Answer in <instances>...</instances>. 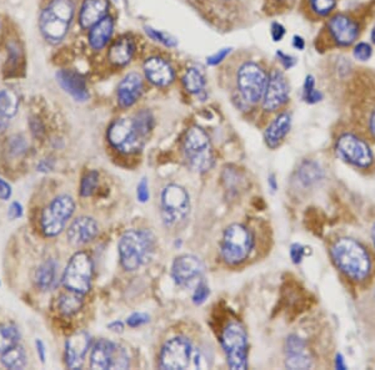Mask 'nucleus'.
Listing matches in <instances>:
<instances>
[{"label": "nucleus", "instance_id": "f257e3e1", "mask_svg": "<svg viewBox=\"0 0 375 370\" xmlns=\"http://www.w3.org/2000/svg\"><path fill=\"white\" fill-rule=\"evenodd\" d=\"M330 256L337 268L351 281L362 282L369 277L372 272L369 252L355 239L335 241L330 248Z\"/></svg>", "mask_w": 375, "mask_h": 370}, {"label": "nucleus", "instance_id": "f03ea898", "mask_svg": "<svg viewBox=\"0 0 375 370\" xmlns=\"http://www.w3.org/2000/svg\"><path fill=\"white\" fill-rule=\"evenodd\" d=\"M75 6L73 0H50L39 15V30L50 44L61 42L73 22Z\"/></svg>", "mask_w": 375, "mask_h": 370}, {"label": "nucleus", "instance_id": "7ed1b4c3", "mask_svg": "<svg viewBox=\"0 0 375 370\" xmlns=\"http://www.w3.org/2000/svg\"><path fill=\"white\" fill-rule=\"evenodd\" d=\"M118 250L123 268L133 272L151 259L154 252V237L149 231L129 230L119 239Z\"/></svg>", "mask_w": 375, "mask_h": 370}, {"label": "nucleus", "instance_id": "20e7f679", "mask_svg": "<svg viewBox=\"0 0 375 370\" xmlns=\"http://www.w3.org/2000/svg\"><path fill=\"white\" fill-rule=\"evenodd\" d=\"M183 152L189 168L195 172H206L214 165V152L211 138L198 126L188 130L183 143Z\"/></svg>", "mask_w": 375, "mask_h": 370}, {"label": "nucleus", "instance_id": "39448f33", "mask_svg": "<svg viewBox=\"0 0 375 370\" xmlns=\"http://www.w3.org/2000/svg\"><path fill=\"white\" fill-rule=\"evenodd\" d=\"M253 246L254 239L248 228L240 223H234L224 231L220 243V253L227 264L238 266L248 258Z\"/></svg>", "mask_w": 375, "mask_h": 370}, {"label": "nucleus", "instance_id": "423d86ee", "mask_svg": "<svg viewBox=\"0 0 375 370\" xmlns=\"http://www.w3.org/2000/svg\"><path fill=\"white\" fill-rule=\"evenodd\" d=\"M222 346L230 369L248 368V335L240 323H230L222 335Z\"/></svg>", "mask_w": 375, "mask_h": 370}, {"label": "nucleus", "instance_id": "0eeeda50", "mask_svg": "<svg viewBox=\"0 0 375 370\" xmlns=\"http://www.w3.org/2000/svg\"><path fill=\"white\" fill-rule=\"evenodd\" d=\"M362 33L360 20L349 13H338L328 20L327 39L334 48H349Z\"/></svg>", "mask_w": 375, "mask_h": 370}, {"label": "nucleus", "instance_id": "6e6552de", "mask_svg": "<svg viewBox=\"0 0 375 370\" xmlns=\"http://www.w3.org/2000/svg\"><path fill=\"white\" fill-rule=\"evenodd\" d=\"M93 271L91 257L86 252H78L68 263L63 275V284L68 291L84 296L91 291Z\"/></svg>", "mask_w": 375, "mask_h": 370}, {"label": "nucleus", "instance_id": "1a4fd4ad", "mask_svg": "<svg viewBox=\"0 0 375 370\" xmlns=\"http://www.w3.org/2000/svg\"><path fill=\"white\" fill-rule=\"evenodd\" d=\"M162 218L167 226H174L184 221L190 212V200L187 190L182 186H165L160 196Z\"/></svg>", "mask_w": 375, "mask_h": 370}, {"label": "nucleus", "instance_id": "9d476101", "mask_svg": "<svg viewBox=\"0 0 375 370\" xmlns=\"http://www.w3.org/2000/svg\"><path fill=\"white\" fill-rule=\"evenodd\" d=\"M146 136L140 132L134 119L115 120L108 129V141L123 154L138 152L144 143Z\"/></svg>", "mask_w": 375, "mask_h": 370}, {"label": "nucleus", "instance_id": "9b49d317", "mask_svg": "<svg viewBox=\"0 0 375 370\" xmlns=\"http://www.w3.org/2000/svg\"><path fill=\"white\" fill-rule=\"evenodd\" d=\"M75 202L68 195L54 198L47 209L43 211L42 231L47 237H55L63 232L67 222L73 216Z\"/></svg>", "mask_w": 375, "mask_h": 370}, {"label": "nucleus", "instance_id": "f8f14e48", "mask_svg": "<svg viewBox=\"0 0 375 370\" xmlns=\"http://www.w3.org/2000/svg\"><path fill=\"white\" fill-rule=\"evenodd\" d=\"M268 75L261 66L255 63H245L238 72V89L243 99L248 104L255 105L261 102L266 91Z\"/></svg>", "mask_w": 375, "mask_h": 370}, {"label": "nucleus", "instance_id": "ddd939ff", "mask_svg": "<svg viewBox=\"0 0 375 370\" xmlns=\"http://www.w3.org/2000/svg\"><path fill=\"white\" fill-rule=\"evenodd\" d=\"M129 357L121 346L107 339H100L91 349V369H127Z\"/></svg>", "mask_w": 375, "mask_h": 370}, {"label": "nucleus", "instance_id": "4468645a", "mask_svg": "<svg viewBox=\"0 0 375 370\" xmlns=\"http://www.w3.org/2000/svg\"><path fill=\"white\" fill-rule=\"evenodd\" d=\"M338 155L358 168H369L373 162V154L369 145L353 134H344L337 141Z\"/></svg>", "mask_w": 375, "mask_h": 370}, {"label": "nucleus", "instance_id": "2eb2a0df", "mask_svg": "<svg viewBox=\"0 0 375 370\" xmlns=\"http://www.w3.org/2000/svg\"><path fill=\"white\" fill-rule=\"evenodd\" d=\"M193 348L185 337H176L167 341L160 352L162 369L182 370L188 368Z\"/></svg>", "mask_w": 375, "mask_h": 370}, {"label": "nucleus", "instance_id": "dca6fc26", "mask_svg": "<svg viewBox=\"0 0 375 370\" xmlns=\"http://www.w3.org/2000/svg\"><path fill=\"white\" fill-rule=\"evenodd\" d=\"M289 100V85L284 74L274 69L268 75L266 91L261 99L263 108L266 111H275L284 106Z\"/></svg>", "mask_w": 375, "mask_h": 370}, {"label": "nucleus", "instance_id": "f3484780", "mask_svg": "<svg viewBox=\"0 0 375 370\" xmlns=\"http://www.w3.org/2000/svg\"><path fill=\"white\" fill-rule=\"evenodd\" d=\"M204 263L198 257L184 255L178 257L171 268V275L176 284L181 287H189L195 281H199L204 275Z\"/></svg>", "mask_w": 375, "mask_h": 370}, {"label": "nucleus", "instance_id": "a211bd4d", "mask_svg": "<svg viewBox=\"0 0 375 370\" xmlns=\"http://www.w3.org/2000/svg\"><path fill=\"white\" fill-rule=\"evenodd\" d=\"M285 354V365L289 369H309L313 365L305 341L298 335H289L286 338Z\"/></svg>", "mask_w": 375, "mask_h": 370}, {"label": "nucleus", "instance_id": "6ab92c4d", "mask_svg": "<svg viewBox=\"0 0 375 370\" xmlns=\"http://www.w3.org/2000/svg\"><path fill=\"white\" fill-rule=\"evenodd\" d=\"M58 84L67 94L77 102H86L89 99V90L84 77L72 69H61L55 75Z\"/></svg>", "mask_w": 375, "mask_h": 370}, {"label": "nucleus", "instance_id": "aec40b11", "mask_svg": "<svg viewBox=\"0 0 375 370\" xmlns=\"http://www.w3.org/2000/svg\"><path fill=\"white\" fill-rule=\"evenodd\" d=\"M91 335L78 332L72 335L66 344V363L70 369H80L84 363L85 355L91 346Z\"/></svg>", "mask_w": 375, "mask_h": 370}, {"label": "nucleus", "instance_id": "412c9836", "mask_svg": "<svg viewBox=\"0 0 375 370\" xmlns=\"http://www.w3.org/2000/svg\"><path fill=\"white\" fill-rule=\"evenodd\" d=\"M98 223L91 217H79L68 228V241L74 246L86 245L97 237Z\"/></svg>", "mask_w": 375, "mask_h": 370}, {"label": "nucleus", "instance_id": "4be33fe9", "mask_svg": "<svg viewBox=\"0 0 375 370\" xmlns=\"http://www.w3.org/2000/svg\"><path fill=\"white\" fill-rule=\"evenodd\" d=\"M109 0H84L79 10V25L82 29H91L108 15Z\"/></svg>", "mask_w": 375, "mask_h": 370}, {"label": "nucleus", "instance_id": "5701e85b", "mask_svg": "<svg viewBox=\"0 0 375 370\" xmlns=\"http://www.w3.org/2000/svg\"><path fill=\"white\" fill-rule=\"evenodd\" d=\"M143 91V81L139 74L130 72L118 85L116 97L121 108H130L138 102Z\"/></svg>", "mask_w": 375, "mask_h": 370}, {"label": "nucleus", "instance_id": "b1692460", "mask_svg": "<svg viewBox=\"0 0 375 370\" xmlns=\"http://www.w3.org/2000/svg\"><path fill=\"white\" fill-rule=\"evenodd\" d=\"M144 72L151 84L155 86H168L174 80V70L167 60L151 58L144 63Z\"/></svg>", "mask_w": 375, "mask_h": 370}, {"label": "nucleus", "instance_id": "393cba45", "mask_svg": "<svg viewBox=\"0 0 375 370\" xmlns=\"http://www.w3.org/2000/svg\"><path fill=\"white\" fill-rule=\"evenodd\" d=\"M291 118L288 113L278 115L270 125L266 127L264 132V140L266 146L270 149L278 147L280 143L284 140L285 136L291 130Z\"/></svg>", "mask_w": 375, "mask_h": 370}, {"label": "nucleus", "instance_id": "a878e982", "mask_svg": "<svg viewBox=\"0 0 375 370\" xmlns=\"http://www.w3.org/2000/svg\"><path fill=\"white\" fill-rule=\"evenodd\" d=\"M113 31H114V20L109 15H107L89 29L88 40L91 48L97 51L105 48L112 39Z\"/></svg>", "mask_w": 375, "mask_h": 370}, {"label": "nucleus", "instance_id": "bb28decb", "mask_svg": "<svg viewBox=\"0 0 375 370\" xmlns=\"http://www.w3.org/2000/svg\"><path fill=\"white\" fill-rule=\"evenodd\" d=\"M18 95L12 90H0V134L6 131L18 113Z\"/></svg>", "mask_w": 375, "mask_h": 370}, {"label": "nucleus", "instance_id": "cd10ccee", "mask_svg": "<svg viewBox=\"0 0 375 370\" xmlns=\"http://www.w3.org/2000/svg\"><path fill=\"white\" fill-rule=\"evenodd\" d=\"M135 44L129 38H121L115 40L108 51V60L115 66L127 65L133 58Z\"/></svg>", "mask_w": 375, "mask_h": 370}, {"label": "nucleus", "instance_id": "c85d7f7f", "mask_svg": "<svg viewBox=\"0 0 375 370\" xmlns=\"http://www.w3.org/2000/svg\"><path fill=\"white\" fill-rule=\"evenodd\" d=\"M56 269L58 263L54 259H49L43 263L42 266L36 272V283L42 291H49L55 284L56 280Z\"/></svg>", "mask_w": 375, "mask_h": 370}, {"label": "nucleus", "instance_id": "c756f323", "mask_svg": "<svg viewBox=\"0 0 375 370\" xmlns=\"http://www.w3.org/2000/svg\"><path fill=\"white\" fill-rule=\"evenodd\" d=\"M1 364L8 369H23L26 365V354L22 346L15 344L1 353Z\"/></svg>", "mask_w": 375, "mask_h": 370}, {"label": "nucleus", "instance_id": "7c9ffc66", "mask_svg": "<svg viewBox=\"0 0 375 370\" xmlns=\"http://www.w3.org/2000/svg\"><path fill=\"white\" fill-rule=\"evenodd\" d=\"M324 173L321 166L314 161H305L298 171V177L305 187L315 185L323 179Z\"/></svg>", "mask_w": 375, "mask_h": 370}, {"label": "nucleus", "instance_id": "2f4dec72", "mask_svg": "<svg viewBox=\"0 0 375 370\" xmlns=\"http://www.w3.org/2000/svg\"><path fill=\"white\" fill-rule=\"evenodd\" d=\"M83 296L79 293L70 292L67 294H63L59 298V311L64 316H73L75 313L80 311V308L83 307Z\"/></svg>", "mask_w": 375, "mask_h": 370}, {"label": "nucleus", "instance_id": "473e14b6", "mask_svg": "<svg viewBox=\"0 0 375 370\" xmlns=\"http://www.w3.org/2000/svg\"><path fill=\"white\" fill-rule=\"evenodd\" d=\"M183 84L190 94H200L206 86V79H204L203 72L198 69L192 67L185 72V75L183 78Z\"/></svg>", "mask_w": 375, "mask_h": 370}, {"label": "nucleus", "instance_id": "72a5a7b5", "mask_svg": "<svg viewBox=\"0 0 375 370\" xmlns=\"http://www.w3.org/2000/svg\"><path fill=\"white\" fill-rule=\"evenodd\" d=\"M19 330L13 324H3L0 325V353L6 352L10 346L18 344Z\"/></svg>", "mask_w": 375, "mask_h": 370}, {"label": "nucleus", "instance_id": "f704fd0d", "mask_svg": "<svg viewBox=\"0 0 375 370\" xmlns=\"http://www.w3.org/2000/svg\"><path fill=\"white\" fill-rule=\"evenodd\" d=\"M338 0H308L309 10L318 18L329 17L335 10Z\"/></svg>", "mask_w": 375, "mask_h": 370}, {"label": "nucleus", "instance_id": "c9c22d12", "mask_svg": "<svg viewBox=\"0 0 375 370\" xmlns=\"http://www.w3.org/2000/svg\"><path fill=\"white\" fill-rule=\"evenodd\" d=\"M8 56H6V64L9 67V72L17 70L20 67V63L23 61V51L17 40H10L6 45Z\"/></svg>", "mask_w": 375, "mask_h": 370}, {"label": "nucleus", "instance_id": "e433bc0d", "mask_svg": "<svg viewBox=\"0 0 375 370\" xmlns=\"http://www.w3.org/2000/svg\"><path fill=\"white\" fill-rule=\"evenodd\" d=\"M303 99L308 104H316L323 100V94L319 90L315 89V80L312 75L305 78L304 90H303Z\"/></svg>", "mask_w": 375, "mask_h": 370}, {"label": "nucleus", "instance_id": "4c0bfd02", "mask_svg": "<svg viewBox=\"0 0 375 370\" xmlns=\"http://www.w3.org/2000/svg\"><path fill=\"white\" fill-rule=\"evenodd\" d=\"M99 182V173L97 171H89L85 173L82 185H80V195L83 198H89L97 190Z\"/></svg>", "mask_w": 375, "mask_h": 370}, {"label": "nucleus", "instance_id": "58836bf2", "mask_svg": "<svg viewBox=\"0 0 375 370\" xmlns=\"http://www.w3.org/2000/svg\"><path fill=\"white\" fill-rule=\"evenodd\" d=\"M134 121H135V124L138 126L140 132L146 138L148 134L153 130V126H154V118H153V115L148 110H143V111H140V113L137 114Z\"/></svg>", "mask_w": 375, "mask_h": 370}, {"label": "nucleus", "instance_id": "ea45409f", "mask_svg": "<svg viewBox=\"0 0 375 370\" xmlns=\"http://www.w3.org/2000/svg\"><path fill=\"white\" fill-rule=\"evenodd\" d=\"M353 56H354V59L358 60V61H362V63H365V61L372 59V56H373L372 44L367 42H359L354 44Z\"/></svg>", "mask_w": 375, "mask_h": 370}, {"label": "nucleus", "instance_id": "a19ab883", "mask_svg": "<svg viewBox=\"0 0 375 370\" xmlns=\"http://www.w3.org/2000/svg\"><path fill=\"white\" fill-rule=\"evenodd\" d=\"M146 34L151 36V39L157 40V42H162L165 47L168 48H174L176 47V40L170 36L169 34L160 31V30L151 29V28H146Z\"/></svg>", "mask_w": 375, "mask_h": 370}, {"label": "nucleus", "instance_id": "79ce46f5", "mask_svg": "<svg viewBox=\"0 0 375 370\" xmlns=\"http://www.w3.org/2000/svg\"><path fill=\"white\" fill-rule=\"evenodd\" d=\"M209 287L206 286L204 282H200L199 284L195 288L193 294V302L195 305H203L209 297Z\"/></svg>", "mask_w": 375, "mask_h": 370}, {"label": "nucleus", "instance_id": "37998d69", "mask_svg": "<svg viewBox=\"0 0 375 370\" xmlns=\"http://www.w3.org/2000/svg\"><path fill=\"white\" fill-rule=\"evenodd\" d=\"M149 322V316L146 313H133L132 316L127 319V324L132 328H137L140 325H144Z\"/></svg>", "mask_w": 375, "mask_h": 370}, {"label": "nucleus", "instance_id": "c03bdc74", "mask_svg": "<svg viewBox=\"0 0 375 370\" xmlns=\"http://www.w3.org/2000/svg\"><path fill=\"white\" fill-rule=\"evenodd\" d=\"M305 256H307V248L305 247H303L299 243H294V245L291 246V257L293 262L296 263V264H299Z\"/></svg>", "mask_w": 375, "mask_h": 370}, {"label": "nucleus", "instance_id": "a18cd8bd", "mask_svg": "<svg viewBox=\"0 0 375 370\" xmlns=\"http://www.w3.org/2000/svg\"><path fill=\"white\" fill-rule=\"evenodd\" d=\"M137 198L140 202L144 203L149 200V185H148V179H140L138 187H137Z\"/></svg>", "mask_w": 375, "mask_h": 370}, {"label": "nucleus", "instance_id": "49530a36", "mask_svg": "<svg viewBox=\"0 0 375 370\" xmlns=\"http://www.w3.org/2000/svg\"><path fill=\"white\" fill-rule=\"evenodd\" d=\"M277 58H278L279 61L282 63V65L284 66L285 69H291V67L296 66V64L298 63L297 58L286 54V53L282 51V50H278V51H277Z\"/></svg>", "mask_w": 375, "mask_h": 370}, {"label": "nucleus", "instance_id": "de8ad7c7", "mask_svg": "<svg viewBox=\"0 0 375 370\" xmlns=\"http://www.w3.org/2000/svg\"><path fill=\"white\" fill-rule=\"evenodd\" d=\"M229 53L230 49H222V50H219L218 53H215V54L212 55V56H209L206 61H208L209 65H218L219 63L223 61V60L227 58V55L229 54Z\"/></svg>", "mask_w": 375, "mask_h": 370}, {"label": "nucleus", "instance_id": "09e8293b", "mask_svg": "<svg viewBox=\"0 0 375 370\" xmlns=\"http://www.w3.org/2000/svg\"><path fill=\"white\" fill-rule=\"evenodd\" d=\"M270 34L274 42H280L285 36V28L280 23H273Z\"/></svg>", "mask_w": 375, "mask_h": 370}, {"label": "nucleus", "instance_id": "8fccbe9b", "mask_svg": "<svg viewBox=\"0 0 375 370\" xmlns=\"http://www.w3.org/2000/svg\"><path fill=\"white\" fill-rule=\"evenodd\" d=\"M8 216L10 220H17L23 216V207L19 202H13L8 209Z\"/></svg>", "mask_w": 375, "mask_h": 370}, {"label": "nucleus", "instance_id": "3c124183", "mask_svg": "<svg viewBox=\"0 0 375 370\" xmlns=\"http://www.w3.org/2000/svg\"><path fill=\"white\" fill-rule=\"evenodd\" d=\"M12 196V187L4 179H0V200L6 201Z\"/></svg>", "mask_w": 375, "mask_h": 370}, {"label": "nucleus", "instance_id": "603ef678", "mask_svg": "<svg viewBox=\"0 0 375 370\" xmlns=\"http://www.w3.org/2000/svg\"><path fill=\"white\" fill-rule=\"evenodd\" d=\"M52 168H53V162L50 161V160H43V161L39 163V166H38V170H39L40 172H48Z\"/></svg>", "mask_w": 375, "mask_h": 370}, {"label": "nucleus", "instance_id": "864d4df0", "mask_svg": "<svg viewBox=\"0 0 375 370\" xmlns=\"http://www.w3.org/2000/svg\"><path fill=\"white\" fill-rule=\"evenodd\" d=\"M293 47L297 49V50H304V48H305V42H304L302 36L296 35L293 38Z\"/></svg>", "mask_w": 375, "mask_h": 370}, {"label": "nucleus", "instance_id": "5fc2aeb1", "mask_svg": "<svg viewBox=\"0 0 375 370\" xmlns=\"http://www.w3.org/2000/svg\"><path fill=\"white\" fill-rule=\"evenodd\" d=\"M36 344H37V352L39 354V358L42 360V363H44L45 362V346H44L42 341H36Z\"/></svg>", "mask_w": 375, "mask_h": 370}, {"label": "nucleus", "instance_id": "6e6d98bb", "mask_svg": "<svg viewBox=\"0 0 375 370\" xmlns=\"http://www.w3.org/2000/svg\"><path fill=\"white\" fill-rule=\"evenodd\" d=\"M108 328H109L110 330L115 332V333H121L123 329H124V325H123V323L115 321V322L110 323L109 325H108Z\"/></svg>", "mask_w": 375, "mask_h": 370}, {"label": "nucleus", "instance_id": "4d7b16f0", "mask_svg": "<svg viewBox=\"0 0 375 370\" xmlns=\"http://www.w3.org/2000/svg\"><path fill=\"white\" fill-rule=\"evenodd\" d=\"M335 368H337V369H345V368H346V365H345L344 363V359H343V357H342L340 354H338V355H337V359H335Z\"/></svg>", "mask_w": 375, "mask_h": 370}, {"label": "nucleus", "instance_id": "13d9d810", "mask_svg": "<svg viewBox=\"0 0 375 370\" xmlns=\"http://www.w3.org/2000/svg\"><path fill=\"white\" fill-rule=\"evenodd\" d=\"M369 129L370 132L373 134V136L375 138V110L373 111V114L370 116L369 119Z\"/></svg>", "mask_w": 375, "mask_h": 370}, {"label": "nucleus", "instance_id": "bf43d9fd", "mask_svg": "<svg viewBox=\"0 0 375 370\" xmlns=\"http://www.w3.org/2000/svg\"><path fill=\"white\" fill-rule=\"evenodd\" d=\"M370 40H372V42L375 45V24L374 26L372 28V30H370Z\"/></svg>", "mask_w": 375, "mask_h": 370}, {"label": "nucleus", "instance_id": "052dcab7", "mask_svg": "<svg viewBox=\"0 0 375 370\" xmlns=\"http://www.w3.org/2000/svg\"><path fill=\"white\" fill-rule=\"evenodd\" d=\"M269 182H270V185L273 186V190H275V188H277V186H275V179H274V176H272V177H270V179H269Z\"/></svg>", "mask_w": 375, "mask_h": 370}, {"label": "nucleus", "instance_id": "680f3d73", "mask_svg": "<svg viewBox=\"0 0 375 370\" xmlns=\"http://www.w3.org/2000/svg\"><path fill=\"white\" fill-rule=\"evenodd\" d=\"M1 33H3V22L0 19V38H1Z\"/></svg>", "mask_w": 375, "mask_h": 370}, {"label": "nucleus", "instance_id": "e2e57ef3", "mask_svg": "<svg viewBox=\"0 0 375 370\" xmlns=\"http://www.w3.org/2000/svg\"><path fill=\"white\" fill-rule=\"evenodd\" d=\"M277 1H279V3H288V1H291V0H277Z\"/></svg>", "mask_w": 375, "mask_h": 370}, {"label": "nucleus", "instance_id": "0e129e2a", "mask_svg": "<svg viewBox=\"0 0 375 370\" xmlns=\"http://www.w3.org/2000/svg\"><path fill=\"white\" fill-rule=\"evenodd\" d=\"M373 239H374V245H375V227H374V231H373Z\"/></svg>", "mask_w": 375, "mask_h": 370}]
</instances>
